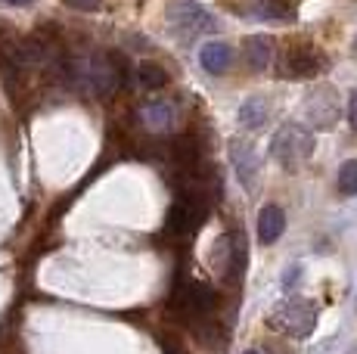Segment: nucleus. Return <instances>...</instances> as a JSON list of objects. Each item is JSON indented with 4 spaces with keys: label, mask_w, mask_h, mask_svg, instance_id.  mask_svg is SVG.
<instances>
[{
    "label": "nucleus",
    "mask_w": 357,
    "mask_h": 354,
    "mask_svg": "<svg viewBox=\"0 0 357 354\" xmlns=\"http://www.w3.org/2000/svg\"><path fill=\"white\" fill-rule=\"evenodd\" d=\"M63 78L91 97H112L121 84V66L112 56L63 59Z\"/></svg>",
    "instance_id": "nucleus-1"
},
{
    "label": "nucleus",
    "mask_w": 357,
    "mask_h": 354,
    "mask_svg": "<svg viewBox=\"0 0 357 354\" xmlns=\"http://www.w3.org/2000/svg\"><path fill=\"white\" fill-rule=\"evenodd\" d=\"M171 308L181 320L187 323H202L215 314L218 308V295L208 289L205 283H193V280H183L174 286V295H171Z\"/></svg>",
    "instance_id": "nucleus-2"
},
{
    "label": "nucleus",
    "mask_w": 357,
    "mask_h": 354,
    "mask_svg": "<svg viewBox=\"0 0 357 354\" xmlns=\"http://www.w3.org/2000/svg\"><path fill=\"white\" fill-rule=\"evenodd\" d=\"M267 323L273 330H280L283 336H292V339H307L317 326V308L305 298H286L280 302L277 308L271 311V320Z\"/></svg>",
    "instance_id": "nucleus-3"
},
{
    "label": "nucleus",
    "mask_w": 357,
    "mask_h": 354,
    "mask_svg": "<svg viewBox=\"0 0 357 354\" xmlns=\"http://www.w3.org/2000/svg\"><path fill=\"white\" fill-rule=\"evenodd\" d=\"M168 25L177 31L181 38L193 40L199 35H211L218 29L215 16L205 6H199L196 0H171L168 6Z\"/></svg>",
    "instance_id": "nucleus-4"
},
{
    "label": "nucleus",
    "mask_w": 357,
    "mask_h": 354,
    "mask_svg": "<svg viewBox=\"0 0 357 354\" xmlns=\"http://www.w3.org/2000/svg\"><path fill=\"white\" fill-rule=\"evenodd\" d=\"M311 149H314V137L301 125H283L277 131V137H273V143H271V155L283 162L286 168L298 165L301 159H307Z\"/></svg>",
    "instance_id": "nucleus-5"
},
{
    "label": "nucleus",
    "mask_w": 357,
    "mask_h": 354,
    "mask_svg": "<svg viewBox=\"0 0 357 354\" xmlns=\"http://www.w3.org/2000/svg\"><path fill=\"white\" fill-rule=\"evenodd\" d=\"M324 66V56H320V50L317 47H311V44H292V47H286V53H283V72L286 78H307V75H314Z\"/></svg>",
    "instance_id": "nucleus-6"
},
{
    "label": "nucleus",
    "mask_w": 357,
    "mask_h": 354,
    "mask_svg": "<svg viewBox=\"0 0 357 354\" xmlns=\"http://www.w3.org/2000/svg\"><path fill=\"white\" fill-rule=\"evenodd\" d=\"M230 159H233V168H236L239 183H243V187H252V183H255L258 168H261L258 153L249 146V143H239V140H233V143H230Z\"/></svg>",
    "instance_id": "nucleus-7"
},
{
    "label": "nucleus",
    "mask_w": 357,
    "mask_h": 354,
    "mask_svg": "<svg viewBox=\"0 0 357 354\" xmlns=\"http://www.w3.org/2000/svg\"><path fill=\"white\" fill-rule=\"evenodd\" d=\"M199 63L208 75H224L233 63V50L224 40H208V44L199 50Z\"/></svg>",
    "instance_id": "nucleus-8"
},
{
    "label": "nucleus",
    "mask_w": 357,
    "mask_h": 354,
    "mask_svg": "<svg viewBox=\"0 0 357 354\" xmlns=\"http://www.w3.org/2000/svg\"><path fill=\"white\" fill-rule=\"evenodd\" d=\"M283 227H286V215L280 206H264L258 215V240L264 243V246H271V243H277L280 236H283Z\"/></svg>",
    "instance_id": "nucleus-9"
},
{
    "label": "nucleus",
    "mask_w": 357,
    "mask_h": 354,
    "mask_svg": "<svg viewBox=\"0 0 357 354\" xmlns=\"http://www.w3.org/2000/svg\"><path fill=\"white\" fill-rule=\"evenodd\" d=\"M130 81H134L140 91H159V87H165L171 81V75L155 63H137L134 72H130Z\"/></svg>",
    "instance_id": "nucleus-10"
},
{
    "label": "nucleus",
    "mask_w": 357,
    "mask_h": 354,
    "mask_svg": "<svg viewBox=\"0 0 357 354\" xmlns=\"http://www.w3.org/2000/svg\"><path fill=\"white\" fill-rule=\"evenodd\" d=\"M271 56H273V50H271V40L267 38H249L245 40V63H249V69H267L271 66Z\"/></svg>",
    "instance_id": "nucleus-11"
},
{
    "label": "nucleus",
    "mask_w": 357,
    "mask_h": 354,
    "mask_svg": "<svg viewBox=\"0 0 357 354\" xmlns=\"http://www.w3.org/2000/svg\"><path fill=\"white\" fill-rule=\"evenodd\" d=\"M264 121H267V103L264 100L252 97V100H245V103L239 106V125L243 128L258 131V128H264Z\"/></svg>",
    "instance_id": "nucleus-12"
},
{
    "label": "nucleus",
    "mask_w": 357,
    "mask_h": 354,
    "mask_svg": "<svg viewBox=\"0 0 357 354\" xmlns=\"http://www.w3.org/2000/svg\"><path fill=\"white\" fill-rule=\"evenodd\" d=\"M143 121H146L149 128H155V131H165V128L174 125V106L168 103H149L143 109Z\"/></svg>",
    "instance_id": "nucleus-13"
},
{
    "label": "nucleus",
    "mask_w": 357,
    "mask_h": 354,
    "mask_svg": "<svg viewBox=\"0 0 357 354\" xmlns=\"http://www.w3.org/2000/svg\"><path fill=\"white\" fill-rule=\"evenodd\" d=\"M339 193L342 196H357V162H345L339 168Z\"/></svg>",
    "instance_id": "nucleus-14"
},
{
    "label": "nucleus",
    "mask_w": 357,
    "mask_h": 354,
    "mask_svg": "<svg viewBox=\"0 0 357 354\" xmlns=\"http://www.w3.org/2000/svg\"><path fill=\"white\" fill-rule=\"evenodd\" d=\"M66 6H72V10H81V13H97L102 6V0H63Z\"/></svg>",
    "instance_id": "nucleus-15"
},
{
    "label": "nucleus",
    "mask_w": 357,
    "mask_h": 354,
    "mask_svg": "<svg viewBox=\"0 0 357 354\" xmlns=\"http://www.w3.org/2000/svg\"><path fill=\"white\" fill-rule=\"evenodd\" d=\"M162 351H165V354H187V351L181 348V345L174 342V339H168V336L162 339Z\"/></svg>",
    "instance_id": "nucleus-16"
},
{
    "label": "nucleus",
    "mask_w": 357,
    "mask_h": 354,
    "mask_svg": "<svg viewBox=\"0 0 357 354\" xmlns=\"http://www.w3.org/2000/svg\"><path fill=\"white\" fill-rule=\"evenodd\" d=\"M348 118H351V128H357V91L351 93V103H348Z\"/></svg>",
    "instance_id": "nucleus-17"
},
{
    "label": "nucleus",
    "mask_w": 357,
    "mask_h": 354,
    "mask_svg": "<svg viewBox=\"0 0 357 354\" xmlns=\"http://www.w3.org/2000/svg\"><path fill=\"white\" fill-rule=\"evenodd\" d=\"M298 274H301V268H292V274H289V270H286V277H283L286 289H289V286H295V280H298Z\"/></svg>",
    "instance_id": "nucleus-18"
},
{
    "label": "nucleus",
    "mask_w": 357,
    "mask_h": 354,
    "mask_svg": "<svg viewBox=\"0 0 357 354\" xmlns=\"http://www.w3.org/2000/svg\"><path fill=\"white\" fill-rule=\"evenodd\" d=\"M3 3H10V6H29V3H34V0H3Z\"/></svg>",
    "instance_id": "nucleus-19"
},
{
    "label": "nucleus",
    "mask_w": 357,
    "mask_h": 354,
    "mask_svg": "<svg viewBox=\"0 0 357 354\" xmlns=\"http://www.w3.org/2000/svg\"><path fill=\"white\" fill-rule=\"evenodd\" d=\"M245 354H261V351H245Z\"/></svg>",
    "instance_id": "nucleus-20"
}]
</instances>
